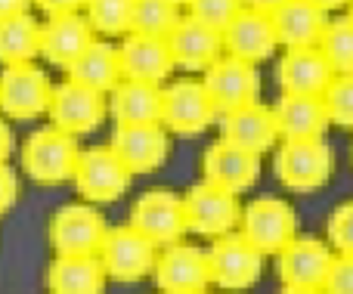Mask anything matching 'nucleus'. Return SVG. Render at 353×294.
<instances>
[{"label":"nucleus","instance_id":"nucleus-1","mask_svg":"<svg viewBox=\"0 0 353 294\" xmlns=\"http://www.w3.org/2000/svg\"><path fill=\"white\" fill-rule=\"evenodd\" d=\"M78 158H81L78 136L65 134V130L53 127V124L34 130L22 146V171L34 183H43V186L72 180Z\"/></svg>","mask_w":353,"mask_h":294},{"label":"nucleus","instance_id":"nucleus-2","mask_svg":"<svg viewBox=\"0 0 353 294\" xmlns=\"http://www.w3.org/2000/svg\"><path fill=\"white\" fill-rule=\"evenodd\" d=\"M332 149L325 140H282L276 149L273 171L292 192H316L332 180Z\"/></svg>","mask_w":353,"mask_h":294},{"label":"nucleus","instance_id":"nucleus-3","mask_svg":"<svg viewBox=\"0 0 353 294\" xmlns=\"http://www.w3.org/2000/svg\"><path fill=\"white\" fill-rule=\"evenodd\" d=\"M50 99H53V84L34 62L6 65L0 72V112L12 121H31L37 115H47Z\"/></svg>","mask_w":353,"mask_h":294},{"label":"nucleus","instance_id":"nucleus-4","mask_svg":"<svg viewBox=\"0 0 353 294\" xmlns=\"http://www.w3.org/2000/svg\"><path fill=\"white\" fill-rule=\"evenodd\" d=\"M99 260L105 266V276L115 282H140L149 273H155L159 245L128 223V227L109 229L103 248H99Z\"/></svg>","mask_w":353,"mask_h":294},{"label":"nucleus","instance_id":"nucleus-5","mask_svg":"<svg viewBox=\"0 0 353 294\" xmlns=\"http://www.w3.org/2000/svg\"><path fill=\"white\" fill-rule=\"evenodd\" d=\"M134 174L124 167L118 152L112 146H90L81 149L78 167H74V189L87 202H118L128 192Z\"/></svg>","mask_w":353,"mask_h":294},{"label":"nucleus","instance_id":"nucleus-6","mask_svg":"<svg viewBox=\"0 0 353 294\" xmlns=\"http://www.w3.org/2000/svg\"><path fill=\"white\" fill-rule=\"evenodd\" d=\"M109 227L103 214L90 204H65L50 220V245L56 258H78V254H99Z\"/></svg>","mask_w":353,"mask_h":294},{"label":"nucleus","instance_id":"nucleus-7","mask_svg":"<svg viewBox=\"0 0 353 294\" xmlns=\"http://www.w3.org/2000/svg\"><path fill=\"white\" fill-rule=\"evenodd\" d=\"M208 266H211V282L223 291H245L261 279L263 254L245 239L242 233L220 235L208 248Z\"/></svg>","mask_w":353,"mask_h":294},{"label":"nucleus","instance_id":"nucleus-8","mask_svg":"<svg viewBox=\"0 0 353 294\" xmlns=\"http://www.w3.org/2000/svg\"><path fill=\"white\" fill-rule=\"evenodd\" d=\"M50 124L72 136H87L105 121L109 115V99L105 93H97L90 87H81L74 81H62L53 87L50 99Z\"/></svg>","mask_w":353,"mask_h":294},{"label":"nucleus","instance_id":"nucleus-9","mask_svg":"<svg viewBox=\"0 0 353 294\" xmlns=\"http://www.w3.org/2000/svg\"><path fill=\"white\" fill-rule=\"evenodd\" d=\"M298 220L294 211L288 208L282 198L261 196L245 208L242 214V235L257 248L261 254H279L292 245L298 235Z\"/></svg>","mask_w":353,"mask_h":294},{"label":"nucleus","instance_id":"nucleus-10","mask_svg":"<svg viewBox=\"0 0 353 294\" xmlns=\"http://www.w3.org/2000/svg\"><path fill=\"white\" fill-rule=\"evenodd\" d=\"M183 214H186V227L192 229V233L220 239V235L232 233V227L239 223L236 192L201 180L199 186H192V189L183 196Z\"/></svg>","mask_w":353,"mask_h":294},{"label":"nucleus","instance_id":"nucleus-11","mask_svg":"<svg viewBox=\"0 0 353 294\" xmlns=\"http://www.w3.org/2000/svg\"><path fill=\"white\" fill-rule=\"evenodd\" d=\"M217 118L220 112L211 103L201 81L183 78V81H174L171 87H165V115H161V124L168 130H174L180 136H195V134H205Z\"/></svg>","mask_w":353,"mask_h":294},{"label":"nucleus","instance_id":"nucleus-12","mask_svg":"<svg viewBox=\"0 0 353 294\" xmlns=\"http://www.w3.org/2000/svg\"><path fill=\"white\" fill-rule=\"evenodd\" d=\"M201 84H205L211 103L217 105V112L226 115V112H232V109H242V105H248V103H257L261 74H257V65L223 53L205 72Z\"/></svg>","mask_w":353,"mask_h":294},{"label":"nucleus","instance_id":"nucleus-13","mask_svg":"<svg viewBox=\"0 0 353 294\" xmlns=\"http://www.w3.org/2000/svg\"><path fill=\"white\" fill-rule=\"evenodd\" d=\"M130 227L143 233L159 248L176 245L186 233V214H183V198H176L168 189H152L140 196L130 208Z\"/></svg>","mask_w":353,"mask_h":294},{"label":"nucleus","instance_id":"nucleus-14","mask_svg":"<svg viewBox=\"0 0 353 294\" xmlns=\"http://www.w3.org/2000/svg\"><path fill=\"white\" fill-rule=\"evenodd\" d=\"M201 174L208 183H217L236 196L248 192L261 177V152H251V149L220 136L214 146H208L205 158H201Z\"/></svg>","mask_w":353,"mask_h":294},{"label":"nucleus","instance_id":"nucleus-15","mask_svg":"<svg viewBox=\"0 0 353 294\" xmlns=\"http://www.w3.org/2000/svg\"><path fill=\"white\" fill-rule=\"evenodd\" d=\"M109 146L130 174H152L165 165L171 140L165 124H118Z\"/></svg>","mask_w":353,"mask_h":294},{"label":"nucleus","instance_id":"nucleus-16","mask_svg":"<svg viewBox=\"0 0 353 294\" xmlns=\"http://www.w3.org/2000/svg\"><path fill=\"white\" fill-rule=\"evenodd\" d=\"M155 282L161 294H199L211 285L208 251L192 245H168L155 264Z\"/></svg>","mask_w":353,"mask_h":294},{"label":"nucleus","instance_id":"nucleus-17","mask_svg":"<svg viewBox=\"0 0 353 294\" xmlns=\"http://www.w3.org/2000/svg\"><path fill=\"white\" fill-rule=\"evenodd\" d=\"M276 78H279V90L285 96H325L335 72L319 47H301L282 53Z\"/></svg>","mask_w":353,"mask_h":294},{"label":"nucleus","instance_id":"nucleus-18","mask_svg":"<svg viewBox=\"0 0 353 294\" xmlns=\"http://www.w3.org/2000/svg\"><path fill=\"white\" fill-rule=\"evenodd\" d=\"M168 47H171L174 65L183 72H201L205 74L214 62L223 56V34L208 25L195 22V19L183 16L168 34Z\"/></svg>","mask_w":353,"mask_h":294},{"label":"nucleus","instance_id":"nucleus-19","mask_svg":"<svg viewBox=\"0 0 353 294\" xmlns=\"http://www.w3.org/2000/svg\"><path fill=\"white\" fill-rule=\"evenodd\" d=\"M335 254L319 239H294L285 251H279V279L292 288H325Z\"/></svg>","mask_w":353,"mask_h":294},{"label":"nucleus","instance_id":"nucleus-20","mask_svg":"<svg viewBox=\"0 0 353 294\" xmlns=\"http://www.w3.org/2000/svg\"><path fill=\"white\" fill-rule=\"evenodd\" d=\"M276 47H279V37H276L273 19H270L267 12L248 10V6H245V10L232 19L230 28L223 31V53L251 62V65L270 59V56L276 53Z\"/></svg>","mask_w":353,"mask_h":294},{"label":"nucleus","instance_id":"nucleus-21","mask_svg":"<svg viewBox=\"0 0 353 294\" xmlns=\"http://www.w3.org/2000/svg\"><path fill=\"white\" fill-rule=\"evenodd\" d=\"M121 56V74L128 81H146V84H161L174 72V56L168 47V37H149V34H124V43L118 47Z\"/></svg>","mask_w":353,"mask_h":294},{"label":"nucleus","instance_id":"nucleus-22","mask_svg":"<svg viewBox=\"0 0 353 294\" xmlns=\"http://www.w3.org/2000/svg\"><path fill=\"white\" fill-rule=\"evenodd\" d=\"M93 41H97V31L81 12L53 16L47 19V25H41V56L50 65L68 68Z\"/></svg>","mask_w":353,"mask_h":294},{"label":"nucleus","instance_id":"nucleus-23","mask_svg":"<svg viewBox=\"0 0 353 294\" xmlns=\"http://www.w3.org/2000/svg\"><path fill=\"white\" fill-rule=\"evenodd\" d=\"M109 112L115 124H161L165 115V87L124 78L109 93Z\"/></svg>","mask_w":353,"mask_h":294},{"label":"nucleus","instance_id":"nucleus-24","mask_svg":"<svg viewBox=\"0 0 353 294\" xmlns=\"http://www.w3.org/2000/svg\"><path fill=\"white\" fill-rule=\"evenodd\" d=\"M329 12L319 10L310 0H288L273 12V28L279 37V47L301 50V47H319L325 25H329Z\"/></svg>","mask_w":353,"mask_h":294},{"label":"nucleus","instance_id":"nucleus-25","mask_svg":"<svg viewBox=\"0 0 353 294\" xmlns=\"http://www.w3.org/2000/svg\"><path fill=\"white\" fill-rule=\"evenodd\" d=\"M279 140H323L329 127V112L323 96H285L273 109Z\"/></svg>","mask_w":353,"mask_h":294},{"label":"nucleus","instance_id":"nucleus-26","mask_svg":"<svg viewBox=\"0 0 353 294\" xmlns=\"http://www.w3.org/2000/svg\"><path fill=\"white\" fill-rule=\"evenodd\" d=\"M220 136L251 149V152H267L276 146V136H279L273 109L261 103H248L242 109L226 112V115H220Z\"/></svg>","mask_w":353,"mask_h":294},{"label":"nucleus","instance_id":"nucleus-27","mask_svg":"<svg viewBox=\"0 0 353 294\" xmlns=\"http://www.w3.org/2000/svg\"><path fill=\"white\" fill-rule=\"evenodd\" d=\"M68 81L81 87H90L97 93H112L118 84L124 81L121 74V56H118V47L105 41H93L72 65L65 68Z\"/></svg>","mask_w":353,"mask_h":294},{"label":"nucleus","instance_id":"nucleus-28","mask_svg":"<svg viewBox=\"0 0 353 294\" xmlns=\"http://www.w3.org/2000/svg\"><path fill=\"white\" fill-rule=\"evenodd\" d=\"M47 276L53 294H103L105 279H109L99 254L56 258Z\"/></svg>","mask_w":353,"mask_h":294},{"label":"nucleus","instance_id":"nucleus-29","mask_svg":"<svg viewBox=\"0 0 353 294\" xmlns=\"http://www.w3.org/2000/svg\"><path fill=\"white\" fill-rule=\"evenodd\" d=\"M41 56V22L31 12L0 19V65H22Z\"/></svg>","mask_w":353,"mask_h":294},{"label":"nucleus","instance_id":"nucleus-30","mask_svg":"<svg viewBox=\"0 0 353 294\" xmlns=\"http://www.w3.org/2000/svg\"><path fill=\"white\" fill-rule=\"evenodd\" d=\"M319 50L335 74H353V19H329L323 37H319Z\"/></svg>","mask_w":353,"mask_h":294},{"label":"nucleus","instance_id":"nucleus-31","mask_svg":"<svg viewBox=\"0 0 353 294\" xmlns=\"http://www.w3.org/2000/svg\"><path fill=\"white\" fill-rule=\"evenodd\" d=\"M180 6L174 0H134V34L149 37H168L174 25L180 22Z\"/></svg>","mask_w":353,"mask_h":294},{"label":"nucleus","instance_id":"nucleus-32","mask_svg":"<svg viewBox=\"0 0 353 294\" xmlns=\"http://www.w3.org/2000/svg\"><path fill=\"white\" fill-rule=\"evenodd\" d=\"M87 22L97 34L124 37L134 25V0H87Z\"/></svg>","mask_w":353,"mask_h":294},{"label":"nucleus","instance_id":"nucleus-33","mask_svg":"<svg viewBox=\"0 0 353 294\" xmlns=\"http://www.w3.org/2000/svg\"><path fill=\"white\" fill-rule=\"evenodd\" d=\"M186 10H189V19H195V22L223 34L232 25V19L245 10V0H189Z\"/></svg>","mask_w":353,"mask_h":294},{"label":"nucleus","instance_id":"nucleus-34","mask_svg":"<svg viewBox=\"0 0 353 294\" xmlns=\"http://www.w3.org/2000/svg\"><path fill=\"white\" fill-rule=\"evenodd\" d=\"M325 112L335 127H353V74H335L325 90Z\"/></svg>","mask_w":353,"mask_h":294},{"label":"nucleus","instance_id":"nucleus-35","mask_svg":"<svg viewBox=\"0 0 353 294\" xmlns=\"http://www.w3.org/2000/svg\"><path fill=\"white\" fill-rule=\"evenodd\" d=\"M329 245L338 254H353V202H344L329 217Z\"/></svg>","mask_w":353,"mask_h":294},{"label":"nucleus","instance_id":"nucleus-36","mask_svg":"<svg viewBox=\"0 0 353 294\" xmlns=\"http://www.w3.org/2000/svg\"><path fill=\"white\" fill-rule=\"evenodd\" d=\"M325 294H353V254H335V264L325 279Z\"/></svg>","mask_w":353,"mask_h":294},{"label":"nucleus","instance_id":"nucleus-37","mask_svg":"<svg viewBox=\"0 0 353 294\" xmlns=\"http://www.w3.org/2000/svg\"><path fill=\"white\" fill-rule=\"evenodd\" d=\"M16 198H19V180H16V174H12L6 165H0V214H6V211L16 204Z\"/></svg>","mask_w":353,"mask_h":294},{"label":"nucleus","instance_id":"nucleus-38","mask_svg":"<svg viewBox=\"0 0 353 294\" xmlns=\"http://www.w3.org/2000/svg\"><path fill=\"white\" fill-rule=\"evenodd\" d=\"M34 6L47 19H53V16H68V12H81V6H87V0H34Z\"/></svg>","mask_w":353,"mask_h":294},{"label":"nucleus","instance_id":"nucleus-39","mask_svg":"<svg viewBox=\"0 0 353 294\" xmlns=\"http://www.w3.org/2000/svg\"><path fill=\"white\" fill-rule=\"evenodd\" d=\"M28 3H34V0H0V19L22 16V12H28Z\"/></svg>","mask_w":353,"mask_h":294},{"label":"nucleus","instance_id":"nucleus-40","mask_svg":"<svg viewBox=\"0 0 353 294\" xmlns=\"http://www.w3.org/2000/svg\"><path fill=\"white\" fill-rule=\"evenodd\" d=\"M10 152H12V130L6 127V121L0 118V165H6Z\"/></svg>","mask_w":353,"mask_h":294},{"label":"nucleus","instance_id":"nucleus-41","mask_svg":"<svg viewBox=\"0 0 353 294\" xmlns=\"http://www.w3.org/2000/svg\"><path fill=\"white\" fill-rule=\"evenodd\" d=\"M282 3H288V0H245V6L248 10H257V12H267V16H273L276 10H279Z\"/></svg>","mask_w":353,"mask_h":294},{"label":"nucleus","instance_id":"nucleus-42","mask_svg":"<svg viewBox=\"0 0 353 294\" xmlns=\"http://www.w3.org/2000/svg\"><path fill=\"white\" fill-rule=\"evenodd\" d=\"M310 3H316L319 10H325V12H335V10H341V6H350V0H310Z\"/></svg>","mask_w":353,"mask_h":294},{"label":"nucleus","instance_id":"nucleus-43","mask_svg":"<svg viewBox=\"0 0 353 294\" xmlns=\"http://www.w3.org/2000/svg\"><path fill=\"white\" fill-rule=\"evenodd\" d=\"M279 294H325V291H319V288H292V285H285Z\"/></svg>","mask_w":353,"mask_h":294},{"label":"nucleus","instance_id":"nucleus-44","mask_svg":"<svg viewBox=\"0 0 353 294\" xmlns=\"http://www.w3.org/2000/svg\"><path fill=\"white\" fill-rule=\"evenodd\" d=\"M174 3H176V6H186V3H189V0H174Z\"/></svg>","mask_w":353,"mask_h":294},{"label":"nucleus","instance_id":"nucleus-45","mask_svg":"<svg viewBox=\"0 0 353 294\" xmlns=\"http://www.w3.org/2000/svg\"><path fill=\"white\" fill-rule=\"evenodd\" d=\"M347 16H350V19H353V0H350V12H347Z\"/></svg>","mask_w":353,"mask_h":294},{"label":"nucleus","instance_id":"nucleus-46","mask_svg":"<svg viewBox=\"0 0 353 294\" xmlns=\"http://www.w3.org/2000/svg\"><path fill=\"white\" fill-rule=\"evenodd\" d=\"M199 294H211V291H199Z\"/></svg>","mask_w":353,"mask_h":294}]
</instances>
